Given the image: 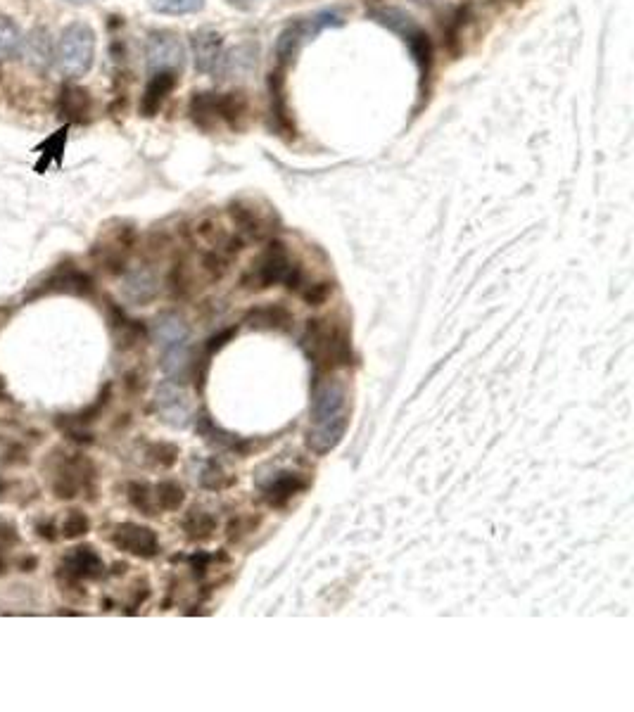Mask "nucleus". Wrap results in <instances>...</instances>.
I'll use <instances>...</instances> for the list:
<instances>
[{"label": "nucleus", "mask_w": 634, "mask_h": 712, "mask_svg": "<svg viewBox=\"0 0 634 712\" xmlns=\"http://www.w3.org/2000/svg\"><path fill=\"white\" fill-rule=\"evenodd\" d=\"M309 416H312V428L307 432V447L319 456L328 454L342 442L347 421H350L345 387L335 378L321 380V375H316Z\"/></svg>", "instance_id": "f257e3e1"}, {"label": "nucleus", "mask_w": 634, "mask_h": 712, "mask_svg": "<svg viewBox=\"0 0 634 712\" xmlns=\"http://www.w3.org/2000/svg\"><path fill=\"white\" fill-rule=\"evenodd\" d=\"M281 283L290 292H297L304 285V269L290 257L283 243H271L266 252L259 254L257 262H252L240 285L245 290H269Z\"/></svg>", "instance_id": "f03ea898"}, {"label": "nucleus", "mask_w": 634, "mask_h": 712, "mask_svg": "<svg viewBox=\"0 0 634 712\" xmlns=\"http://www.w3.org/2000/svg\"><path fill=\"white\" fill-rule=\"evenodd\" d=\"M53 62L65 79H81L91 72L95 62V31L86 22H72L60 31L55 43Z\"/></svg>", "instance_id": "7ed1b4c3"}, {"label": "nucleus", "mask_w": 634, "mask_h": 712, "mask_svg": "<svg viewBox=\"0 0 634 712\" xmlns=\"http://www.w3.org/2000/svg\"><path fill=\"white\" fill-rule=\"evenodd\" d=\"M152 338L160 347L162 371L179 380L190 368V330L176 314H162L152 323Z\"/></svg>", "instance_id": "20e7f679"}, {"label": "nucleus", "mask_w": 634, "mask_h": 712, "mask_svg": "<svg viewBox=\"0 0 634 712\" xmlns=\"http://www.w3.org/2000/svg\"><path fill=\"white\" fill-rule=\"evenodd\" d=\"M342 24H345V17H342V12L338 10H321L309 17L295 19L293 24H288V27L278 34V41H276L278 65L281 67L290 65V62L300 55V50L307 46L309 41H314L321 31L342 27Z\"/></svg>", "instance_id": "39448f33"}, {"label": "nucleus", "mask_w": 634, "mask_h": 712, "mask_svg": "<svg viewBox=\"0 0 634 712\" xmlns=\"http://www.w3.org/2000/svg\"><path fill=\"white\" fill-rule=\"evenodd\" d=\"M155 409L171 428H188L193 418V402L179 380H164L155 392Z\"/></svg>", "instance_id": "423d86ee"}, {"label": "nucleus", "mask_w": 634, "mask_h": 712, "mask_svg": "<svg viewBox=\"0 0 634 712\" xmlns=\"http://www.w3.org/2000/svg\"><path fill=\"white\" fill-rule=\"evenodd\" d=\"M183 57H186L183 43L179 41V36L171 34V31H155V34L148 38V46H145V62H148L150 74H160V72L176 74L183 67Z\"/></svg>", "instance_id": "0eeeda50"}, {"label": "nucleus", "mask_w": 634, "mask_h": 712, "mask_svg": "<svg viewBox=\"0 0 634 712\" xmlns=\"http://www.w3.org/2000/svg\"><path fill=\"white\" fill-rule=\"evenodd\" d=\"M112 544L119 551H126L138 558H155L160 553V539H157L155 530L133 523L119 525L112 534Z\"/></svg>", "instance_id": "6e6552de"}, {"label": "nucleus", "mask_w": 634, "mask_h": 712, "mask_svg": "<svg viewBox=\"0 0 634 712\" xmlns=\"http://www.w3.org/2000/svg\"><path fill=\"white\" fill-rule=\"evenodd\" d=\"M193 62L195 69H198L200 74H209L214 72L221 60V48H224V38H221L219 31L214 29H200L193 34Z\"/></svg>", "instance_id": "1a4fd4ad"}, {"label": "nucleus", "mask_w": 634, "mask_h": 712, "mask_svg": "<svg viewBox=\"0 0 634 712\" xmlns=\"http://www.w3.org/2000/svg\"><path fill=\"white\" fill-rule=\"evenodd\" d=\"M309 487V480L300 473H276V478H271L269 485L262 487V499L271 508H283L290 499L302 494Z\"/></svg>", "instance_id": "9d476101"}, {"label": "nucleus", "mask_w": 634, "mask_h": 712, "mask_svg": "<svg viewBox=\"0 0 634 712\" xmlns=\"http://www.w3.org/2000/svg\"><path fill=\"white\" fill-rule=\"evenodd\" d=\"M62 570H65L72 580H95V577L103 575L105 565L91 546H79V549L67 553Z\"/></svg>", "instance_id": "9b49d317"}, {"label": "nucleus", "mask_w": 634, "mask_h": 712, "mask_svg": "<svg viewBox=\"0 0 634 712\" xmlns=\"http://www.w3.org/2000/svg\"><path fill=\"white\" fill-rule=\"evenodd\" d=\"M57 112L69 122H86L93 112L91 93L81 86L67 84L60 91V98H57Z\"/></svg>", "instance_id": "f8f14e48"}, {"label": "nucleus", "mask_w": 634, "mask_h": 712, "mask_svg": "<svg viewBox=\"0 0 634 712\" xmlns=\"http://www.w3.org/2000/svg\"><path fill=\"white\" fill-rule=\"evenodd\" d=\"M247 328L252 330H290L293 326V314L283 307V304H264V307H255L245 314Z\"/></svg>", "instance_id": "ddd939ff"}, {"label": "nucleus", "mask_w": 634, "mask_h": 712, "mask_svg": "<svg viewBox=\"0 0 634 712\" xmlns=\"http://www.w3.org/2000/svg\"><path fill=\"white\" fill-rule=\"evenodd\" d=\"M174 86H176V74H171V72L150 74V81H148V86H145L143 98H141L143 117H155V114L162 110L164 100L169 98L171 91H174Z\"/></svg>", "instance_id": "4468645a"}, {"label": "nucleus", "mask_w": 634, "mask_h": 712, "mask_svg": "<svg viewBox=\"0 0 634 712\" xmlns=\"http://www.w3.org/2000/svg\"><path fill=\"white\" fill-rule=\"evenodd\" d=\"M195 430L200 432V437L205 442L212 444V447H217L221 451H226V449H231V451H238V454H245L247 451V444L240 440V437L236 435H231V432H224L219 428L217 423L209 418V413L207 411H200L198 413V421H195Z\"/></svg>", "instance_id": "2eb2a0df"}, {"label": "nucleus", "mask_w": 634, "mask_h": 712, "mask_svg": "<svg viewBox=\"0 0 634 712\" xmlns=\"http://www.w3.org/2000/svg\"><path fill=\"white\" fill-rule=\"evenodd\" d=\"M22 50L24 57H27V62L38 72H43L50 62H53V53H55V43L50 41L48 29L36 27L31 31L29 38H24L22 41Z\"/></svg>", "instance_id": "dca6fc26"}, {"label": "nucleus", "mask_w": 634, "mask_h": 712, "mask_svg": "<svg viewBox=\"0 0 634 712\" xmlns=\"http://www.w3.org/2000/svg\"><path fill=\"white\" fill-rule=\"evenodd\" d=\"M188 112L190 119H193L195 126H200V129H217V124L221 122V95L195 93L193 100H190Z\"/></svg>", "instance_id": "f3484780"}, {"label": "nucleus", "mask_w": 634, "mask_h": 712, "mask_svg": "<svg viewBox=\"0 0 634 712\" xmlns=\"http://www.w3.org/2000/svg\"><path fill=\"white\" fill-rule=\"evenodd\" d=\"M160 292V281L150 269H136L124 278V295L133 304H148Z\"/></svg>", "instance_id": "a211bd4d"}, {"label": "nucleus", "mask_w": 634, "mask_h": 712, "mask_svg": "<svg viewBox=\"0 0 634 712\" xmlns=\"http://www.w3.org/2000/svg\"><path fill=\"white\" fill-rule=\"evenodd\" d=\"M67 138H69V126H62V129H57L55 133H50L46 141L38 145V148L34 150L38 155V162L34 167L36 174H46V169L53 167V164H57V167H60L62 157H65Z\"/></svg>", "instance_id": "6ab92c4d"}, {"label": "nucleus", "mask_w": 634, "mask_h": 712, "mask_svg": "<svg viewBox=\"0 0 634 712\" xmlns=\"http://www.w3.org/2000/svg\"><path fill=\"white\" fill-rule=\"evenodd\" d=\"M183 532L190 542H207L214 537V532L219 530V520L212 513L202 511V508H190V511L181 520Z\"/></svg>", "instance_id": "aec40b11"}, {"label": "nucleus", "mask_w": 634, "mask_h": 712, "mask_svg": "<svg viewBox=\"0 0 634 712\" xmlns=\"http://www.w3.org/2000/svg\"><path fill=\"white\" fill-rule=\"evenodd\" d=\"M404 43H409V50L411 55H414L421 79L426 81L430 72H433V43H430L428 34L421 27H416L411 34L404 36Z\"/></svg>", "instance_id": "412c9836"}, {"label": "nucleus", "mask_w": 634, "mask_h": 712, "mask_svg": "<svg viewBox=\"0 0 634 712\" xmlns=\"http://www.w3.org/2000/svg\"><path fill=\"white\" fill-rule=\"evenodd\" d=\"M371 19L373 22H378L380 27L390 29L392 34H397L402 38L411 34V31L418 27L416 19L411 17L409 12H404L399 8H376V10H371Z\"/></svg>", "instance_id": "4be33fe9"}, {"label": "nucleus", "mask_w": 634, "mask_h": 712, "mask_svg": "<svg viewBox=\"0 0 634 712\" xmlns=\"http://www.w3.org/2000/svg\"><path fill=\"white\" fill-rule=\"evenodd\" d=\"M22 31L15 24V19L0 15V62L15 57L22 50Z\"/></svg>", "instance_id": "5701e85b"}, {"label": "nucleus", "mask_w": 634, "mask_h": 712, "mask_svg": "<svg viewBox=\"0 0 634 712\" xmlns=\"http://www.w3.org/2000/svg\"><path fill=\"white\" fill-rule=\"evenodd\" d=\"M155 504L160 511H179V508L186 504V489L174 480H162L160 485L155 487Z\"/></svg>", "instance_id": "b1692460"}, {"label": "nucleus", "mask_w": 634, "mask_h": 712, "mask_svg": "<svg viewBox=\"0 0 634 712\" xmlns=\"http://www.w3.org/2000/svg\"><path fill=\"white\" fill-rule=\"evenodd\" d=\"M148 5L152 12H157V15L181 17V15L200 12L205 8V0H148Z\"/></svg>", "instance_id": "393cba45"}, {"label": "nucleus", "mask_w": 634, "mask_h": 712, "mask_svg": "<svg viewBox=\"0 0 634 712\" xmlns=\"http://www.w3.org/2000/svg\"><path fill=\"white\" fill-rule=\"evenodd\" d=\"M228 214H231V219L236 221L238 228L243 233L252 235V238H259V235H262V221L257 219L255 209L240 205V202H238V205H231V209H228Z\"/></svg>", "instance_id": "a878e982"}, {"label": "nucleus", "mask_w": 634, "mask_h": 712, "mask_svg": "<svg viewBox=\"0 0 634 712\" xmlns=\"http://www.w3.org/2000/svg\"><path fill=\"white\" fill-rule=\"evenodd\" d=\"M129 501L136 511L143 513V516H157V506L152 504V501H155V494H152V489L145 485V482H131Z\"/></svg>", "instance_id": "bb28decb"}, {"label": "nucleus", "mask_w": 634, "mask_h": 712, "mask_svg": "<svg viewBox=\"0 0 634 712\" xmlns=\"http://www.w3.org/2000/svg\"><path fill=\"white\" fill-rule=\"evenodd\" d=\"M148 454L155 466L171 468L176 463V459H179V447H176V444H169V442H160V444H152V447L148 449Z\"/></svg>", "instance_id": "cd10ccee"}, {"label": "nucleus", "mask_w": 634, "mask_h": 712, "mask_svg": "<svg viewBox=\"0 0 634 712\" xmlns=\"http://www.w3.org/2000/svg\"><path fill=\"white\" fill-rule=\"evenodd\" d=\"M331 295H333V283L321 281V283L309 285V288L302 292V300L307 302L309 307H321V304H326L328 300H331Z\"/></svg>", "instance_id": "c85d7f7f"}, {"label": "nucleus", "mask_w": 634, "mask_h": 712, "mask_svg": "<svg viewBox=\"0 0 634 712\" xmlns=\"http://www.w3.org/2000/svg\"><path fill=\"white\" fill-rule=\"evenodd\" d=\"M88 527H91V523H88L86 513L69 511L65 525H62V532H65V537L74 539V537H81V534H86Z\"/></svg>", "instance_id": "c756f323"}, {"label": "nucleus", "mask_w": 634, "mask_h": 712, "mask_svg": "<svg viewBox=\"0 0 634 712\" xmlns=\"http://www.w3.org/2000/svg\"><path fill=\"white\" fill-rule=\"evenodd\" d=\"M252 527H245V518H233L231 523L226 527V537L228 542H240V539L245 537V534H250Z\"/></svg>", "instance_id": "7c9ffc66"}, {"label": "nucleus", "mask_w": 634, "mask_h": 712, "mask_svg": "<svg viewBox=\"0 0 634 712\" xmlns=\"http://www.w3.org/2000/svg\"><path fill=\"white\" fill-rule=\"evenodd\" d=\"M228 3L236 5V8H240V10H252L255 8L257 0H228Z\"/></svg>", "instance_id": "2f4dec72"}, {"label": "nucleus", "mask_w": 634, "mask_h": 712, "mask_svg": "<svg viewBox=\"0 0 634 712\" xmlns=\"http://www.w3.org/2000/svg\"><path fill=\"white\" fill-rule=\"evenodd\" d=\"M72 5H88V3H98V0H67Z\"/></svg>", "instance_id": "473e14b6"}]
</instances>
